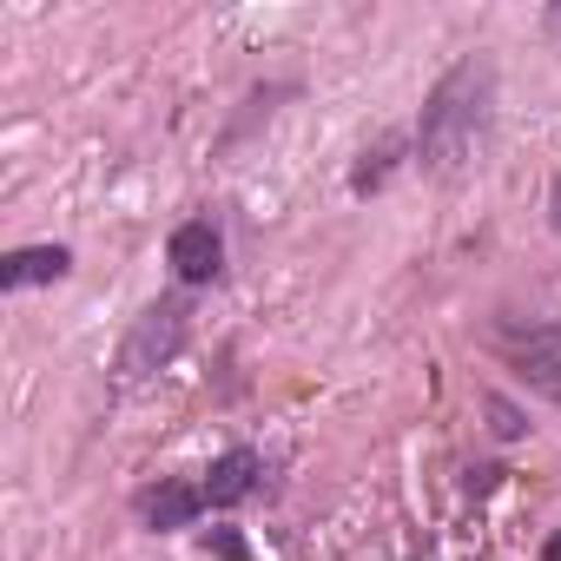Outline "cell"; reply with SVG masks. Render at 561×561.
Here are the masks:
<instances>
[{
	"instance_id": "2",
	"label": "cell",
	"mask_w": 561,
	"mask_h": 561,
	"mask_svg": "<svg viewBox=\"0 0 561 561\" xmlns=\"http://www.w3.org/2000/svg\"><path fill=\"white\" fill-rule=\"evenodd\" d=\"M185 331H192V305H185V298H159V305H146V311L133 318L119 357H113V383L133 390V383H146L152 370H165V364L185 351Z\"/></svg>"
},
{
	"instance_id": "6",
	"label": "cell",
	"mask_w": 561,
	"mask_h": 561,
	"mask_svg": "<svg viewBox=\"0 0 561 561\" xmlns=\"http://www.w3.org/2000/svg\"><path fill=\"white\" fill-rule=\"evenodd\" d=\"M257 476H264L257 449H225V456L205 469V482H198V489H205V502H211V508H238V502L257 489Z\"/></svg>"
},
{
	"instance_id": "9",
	"label": "cell",
	"mask_w": 561,
	"mask_h": 561,
	"mask_svg": "<svg viewBox=\"0 0 561 561\" xmlns=\"http://www.w3.org/2000/svg\"><path fill=\"white\" fill-rule=\"evenodd\" d=\"M528 351H541V357H554V364H561V324H548V331H528Z\"/></svg>"
},
{
	"instance_id": "3",
	"label": "cell",
	"mask_w": 561,
	"mask_h": 561,
	"mask_svg": "<svg viewBox=\"0 0 561 561\" xmlns=\"http://www.w3.org/2000/svg\"><path fill=\"white\" fill-rule=\"evenodd\" d=\"M165 257H172V271H179V285H211V277L225 271V238H218L211 218H185V225L172 231Z\"/></svg>"
},
{
	"instance_id": "8",
	"label": "cell",
	"mask_w": 561,
	"mask_h": 561,
	"mask_svg": "<svg viewBox=\"0 0 561 561\" xmlns=\"http://www.w3.org/2000/svg\"><path fill=\"white\" fill-rule=\"evenodd\" d=\"M489 416H495V436H522V430H528V423H522L502 397H489Z\"/></svg>"
},
{
	"instance_id": "10",
	"label": "cell",
	"mask_w": 561,
	"mask_h": 561,
	"mask_svg": "<svg viewBox=\"0 0 561 561\" xmlns=\"http://www.w3.org/2000/svg\"><path fill=\"white\" fill-rule=\"evenodd\" d=\"M205 541H211V548H218V554H225V561H244V541H238V535H231V528H211V535H205Z\"/></svg>"
},
{
	"instance_id": "11",
	"label": "cell",
	"mask_w": 561,
	"mask_h": 561,
	"mask_svg": "<svg viewBox=\"0 0 561 561\" xmlns=\"http://www.w3.org/2000/svg\"><path fill=\"white\" fill-rule=\"evenodd\" d=\"M548 218H554V231H561V179H554V192H548Z\"/></svg>"
},
{
	"instance_id": "7",
	"label": "cell",
	"mask_w": 561,
	"mask_h": 561,
	"mask_svg": "<svg viewBox=\"0 0 561 561\" xmlns=\"http://www.w3.org/2000/svg\"><path fill=\"white\" fill-rule=\"evenodd\" d=\"M410 146H416V139H403V133H383L377 146H364V165L351 172V192H357V198H370V192H383V179L397 172V159H403Z\"/></svg>"
},
{
	"instance_id": "5",
	"label": "cell",
	"mask_w": 561,
	"mask_h": 561,
	"mask_svg": "<svg viewBox=\"0 0 561 561\" xmlns=\"http://www.w3.org/2000/svg\"><path fill=\"white\" fill-rule=\"evenodd\" d=\"M73 271V251L67 244H21L0 257V291H27V285H60Z\"/></svg>"
},
{
	"instance_id": "13",
	"label": "cell",
	"mask_w": 561,
	"mask_h": 561,
	"mask_svg": "<svg viewBox=\"0 0 561 561\" xmlns=\"http://www.w3.org/2000/svg\"><path fill=\"white\" fill-rule=\"evenodd\" d=\"M548 34H561V8H548Z\"/></svg>"
},
{
	"instance_id": "12",
	"label": "cell",
	"mask_w": 561,
	"mask_h": 561,
	"mask_svg": "<svg viewBox=\"0 0 561 561\" xmlns=\"http://www.w3.org/2000/svg\"><path fill=\"white\" fill-rule=\"evenodd\" d=\"M541 561H561V535H554V541H548V548H541Z\"/></svg>"
},
{
	"instance_id": "4",
	"label": "cell",
	"mask_w": 561,
	"mask_h": 561,
	"mask_svg": "<svg viewBox=\"0 0 561 561\" xmlns=\"http://www.w3.org/2000/svg\"><path fill=\"white\" fill-rule=\"evenodd\" d=\"M133 508H139V522H146L152 535H165V528H192L211 502H205L198 482H146V489L133 495Z\"/></svg>"
},
{
	"instance_id": "1",
	"label": "cell",
	"mask_w": 561,
	"mask_h": 561,
	"mask_svg": "<svg viewBox=\"0 0 561 561\" xmlns=\"http://www.w3.org/2000/svg\"><path fill=\"white\" fill-rule=\"evenodd\" d=\"M489 126H495V60L462 54L416 113V165L430 179H462L489 152Z\"/></svg>"
}]
</instances>
